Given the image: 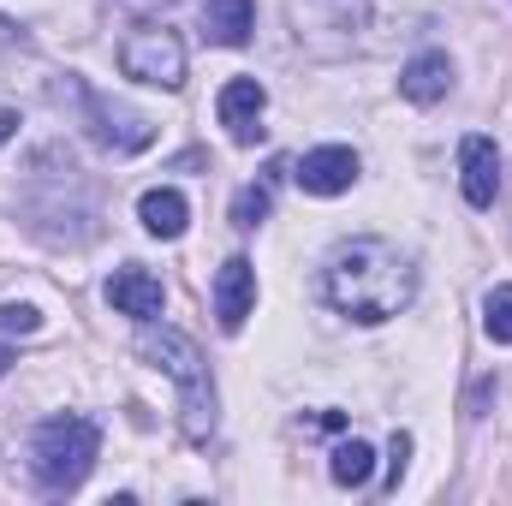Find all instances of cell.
<instances>
[{
  "mask_svg": "<svg viewBox=\"0 0 512 506\" xmlns=\"http://www.w3.org/2000/svg\"><path fill=\"white\" fill-rule=\"evenodd\" d=\"M417 298V268L411 256L387 239H352V245H334L322 262V304L358 328H376L393 322L399 310H411Z\"/></svg>",
  "mask_w": 512,
  "mask_h": 506,
  "instance_id": "obj_1",
  "label": "cell"
},
{
  "mask_svg": "<svg viewBox=\"0 0 512 506\" xmlns=\"http://www.w3.org/2000/svg\"><path fill=\"white\" fill-rule=\"evenodd\" d=\"M137 352H143L161 376H173L185 435H191V441H209V435H215V381H209V364H203L197 340H191V334H179V328H167V322H161V328H155V322H143Z\"/></svg>",
  "mask_w": 512,
  "mask_h": 506,
  "instance_id": "obj_2",
  "label": "cell"
},
{
  "mask_svg": "<svg viewBox=\"0 0 512 506\" xmlns=\"http://www.w3.org/2000/svg\"><path fill=\"white\" fill-rule=\"evenodd\" d=\"M96 453H102V429L90 417H48L36 429V441H30V471H36L42 489L66 495V489H78L90 477Z\"/></svg>",
  "mask_w": 512,
  "mask_h": 506,
  "instance_id": "obj_3",
  "label": "cell"
},
{
  "mask_svg": "<svg viewBox=\"0 0 512 506\" xmlns=\"http://www.w3.org/2000/svg\"><path fill=\"white\" fill-rule=\"evenodd\" d=\"M120 72L149 90H179L185 84V42L173 24H137L120 42Z\"/></svg>",
  "mask_w": 512,
  "mask_h": 506,
  "instance_id": "obj_4",
  "label": "cell"
},
{
  "mask_svg": "<svg viewBox=\"0 0 512 506\" xmlns=\"http://www.w3.org/2000/svg\"><path fill=\"white\" fill-rule=\"evenodd\" d=\"M292 179H298L310 197H340V191L358 185V149H346V143H322V149H310V155L298 161Z\"/></svg>",
  "mask_w": 512,
  "mask_h": 506,
  "instance_id": "obj_5",
  "label": "cell"
},
{
  "mask_svg": "<svg viewBox=\"0 0 512 506\" xmlns=\"http://www.w3.org/2000/svg\"><path fill=\"white\" fill-rule=\"evenodd\" d=\"M251 310H256V268H251V256H227V262L215 268V322H221V334H239Z\"/></svg>",
  "mask_w": 512,
  "mask_h": 506,
  "instance_id": "obj_6",
  "label": "cell"
},
{
  "mask_svg": "<svg viewBox=\"0 0 512 506\" xmlns=\"http://www.w3.org/2000/svg\"><path fill=\"white\" fill-rule=\"evenodd\" d=\"M459 173H465V203L471 209H489L495 197H501V149L489 143V137H465L459 143Z\"/></svg>",
  "mask_w": 512,
  "mask_h": 506,
  "instance_id": "obj_7",
  "label": "cell"
},
{
  "mask_svg": "<svg viewBox=\"0 0 512 506\" xmlns=\"http://www.w3.org/2000/svg\"><path fill=\"white\" fill-rule=\"evenodd\" d=\"M262 108H268V90L256 84V78H233L227 90H221V102H215V114H221V126L233 143H256L262 137Z\"/></svg>",
  "mask_w": 512,
  "mask_h": 506,
  "instance_id": "obj_8",
  "label": "cell"
},
{
  "mask_svg": "<svg viewBox=\"0 0 512 506\" xmlns=\"http://www.w3.org/2000/svg\"><path fill=\"white\" fill-rule=\"evenodd\" d=\"M447 90H453V60H447L441 48H429V54L405 60V72H399V96H405V102H417V108H435Z\"/></svg>",
  "mask_w": 512,
  "mask_h": 506,
  "instance_id": "obj_9",
  "label": "cell"
},
{
  "mask_svg": "<svg viewBox=\"0 0 512 506\" xmlns=\"http://www.w3.org/2000/svg\"><path fill=\"white\" fill-rule=\"evenodd\" d=\"M108 304H114L120 316L155 322V316H161V304H167V292H161V280H155L149 268H120V274L108 280Z\"/></svg>",
  "mask_w": 512,
  "mask_h": 506,
  "instance_id": "obj_10",
  "label": "cell"
},
{
  "mask_svg": "<svg viewBox=\"0 0 512 506\" xmlns=\"http://www.w3.org/2000/svg\"><path fill=\"white\" fill-rule=\"evenodd\" d=\"M84 108H90V120H96V137L102 143H114V149H143L155 131H149V120L143 114H126L120 102H102V96H84Z\"/></svg>",
  "mask_w": 512,
  "mask_h": 506,
  "instance_id": "obj_11",
  "label": "cell"
},
{
  "mask_svg": "<svg viewBox=\"0 0 512 506\" xmlns=\"http://www.w3.org/2000/svg\"><path fill=\"white\" fill-rule=\"evenodd\" d=\"M203 30L221 48H245L256 30V0H203Z\"/></svg>",
  "mask_w": 512,
  "mask_h": 506,
  "instance_id": "obj_12",
  "label": "cell"
},
{
  "mask_svg": "<svg viewBox=\"0 0 512 506\" xmlns=\"http://www.w3.org/2000/svg\"><path fill=\"white\" fill-rule=\"evenodd\" d=\"M137 221H143L155 239H179V233H185V221H191V203H185L173 185H155V191H143V197H137Z\"/></svg>",
  "mask_w": 512,
  "mask_h": 506,
  "instance_id": "obj_13",
  "label": "cell"
},
{
  "mask_svg": "<svg viewBox=\"0 0 512 506\" xmlns=\"http://www.w3.org/2000/svg\"><path fill=\"white\" fill-rule=\"evenodd\" d=\"M328 477H334L340 489H364V483L376 477V453H370V441H340L334 459H328Z\"/></svg>",
  "mask_w": 512,
  "mask_h": 506,
  "instance_id": "obj_14",
  "label": "cell"
},
{
  "mask_svg": "<svg viewBox=\"0 0 512 506\" xmlns=\"http://www.w3.org/2000/svg\"><path fill=\"white\" fill-rule=\"evenodd\" d=\"M483 334H489L495 346H512V286H495V292L483 298Z\"/></svg>",
  "mask_w": 512,
  "mask_h": 506,
  "instance_id": "obj_15",
  "label": "cell"
},
{
  "mask_svg": "<svg viewBox=\"0 0 512 506\" xmlns=\"http://www.w3.org/2000/svg\"><path fill=\"white\" fill-rule=\"evenodd\" d=\"M262 221H268V191H262V185H245V191L233 197V227L251 233V227H262Z\"/></svg>",
  "mask_w": 512,
  "mask_h": 506,
  "instance_id": "obj_16",
  "label": "cell"
},
{
  "mask_svg": "<svg viewBox=\"0 0 512 506\" xmlns=\"http://www.w3.org/2000/svg\"><path fill=\"white\" fill-rule=\"evenodd\" d=\"M42 310L36 304H0V334H36Z\"/></svg>",
  "mask_w": 512,
  "mask_h": 506,
  "instance_id": "obj_17",
  "label": "cell"
},
{
  "mask_svg": "<svg viewBox=\"0 0 512 506\" xmlns=\"http://www.w3.org/2000/svg\"><path fill=\"white\" fill-rule=\"evenodd\" d=\"M405 459H411V435L399 429V435H393V447H387V489H399V477H405Z\"/></svg>",
  "mask_w": 512,
  "mask_h": 506,
  "instance_id": "obj_18",
  "label": "cell"
},
{
  "mask_svg": "<svg viewBox=\"0 0 512 506\" xmlns=\"http://www.w3.org/2000/svg\"><path fill=\"white\" fill-rule=\"evenodd\" d=\"M12 131H18V114H12V108H0V143H6Z\"/></svg>",
  "mask_w": 512,
  "mask_h": 506,
  "instance_id": "obj_19",
  "label": "cell"
},
{
  "mask_svg": "<svg viewBox=\"0 0 512 506\" xmlns=\"http://www.w3.org/2000/svg\"><path fill=\"white\" fill-rule=\"evenodd\" d=\"M12 364H18V352H12V346H0V376H6Z\"/></svg>",
  "mask_w": 512,
  "mask_h": 506,
  "instance_id": "obj_20",
  "label": "cell"
}]
</instances>
